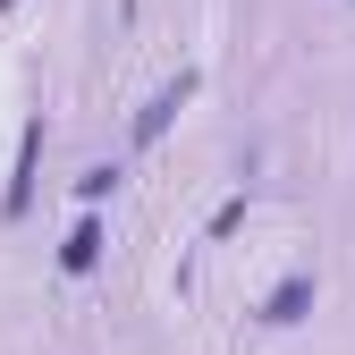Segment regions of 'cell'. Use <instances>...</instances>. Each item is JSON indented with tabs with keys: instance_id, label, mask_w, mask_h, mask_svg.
<instances>
[{
	"instance_id": "2",
	"label": "cell",
	"mask_w": 355,
	"mask_h": 355,
	"mask_svg": "<svg viewBox=\"0 0 355 355\" xmlns=\"http://www.w3.org/2000/svg\"><path fill=\"white\" fill-rule=\"evenodd\" d=\"M304 304H313V279H288V288L271 296V322H296V313H304Z\"/></svg>"
},
{
	"instance_id": "1",
	"label": "cell",
	"mask_w": 355,
	"mask_h": 355,
	"mask_svg": "<svg viewBox=\"0 0 355 355\" xmlns=\"http://www.w3.org/2000/svg\"><path fill=\"white\" fill-rule=\"evenodd\" d=\"M178 102H187V85H169V94H153V110L136 119V144H153V136H161V127H169V110H178Z\"/></svg>"
},
{
	"instance_id": "3",
	"label": "cell",
	"mask_w": 355,
	"mask_h": 355,
	"mask_svg": "<svg viewBox=\"0 0 355 355\" xmlns=\"http://www.w3.org/2000/svg\"><path fill=\"white\" fill-rule=\"evenodd\" d=\"M94 254H102V229H76V237H68V271H85Z\"/></svg>"
}]
</instances>
